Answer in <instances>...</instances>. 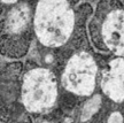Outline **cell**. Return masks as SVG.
Returning <instances> with one entry per match:
<instances>
[{"mask_svg":"<svg viewBox=\"0 0 124 123\" xmlns=\"http://www.w3.org/2000/svg\"><path fill=\"white\" fill-rule=\"evenodd\" d=\"M72 29V13L67 2H39L36 14V31L40 41L48 46L63 44Z\"/></svg>","mask_w":124,"mask_h":123,"instance_id":"cell-1","label":"cell"},{"mask_svg":"<svg viewBox=\"0 0 124 123\" xmlns=\"http://www.w3.org/2000/svg\"><path fill=\"white\" fill-rule=\"evenodd\" d=\"M56 90L52 74L45 70L31 71L23 84V101L30 110H43L55 100Z\"/></svg>","mask_w":124,"mask_h":123,"instance_id":"cell-2","label":"cell"},{"mask_svg":"<svg viewBox=\"0 0 124 123\" xmlns=\"http://www.w3.org/2000/svg\"><path fill=\"white\" fill-rule=\"evenodd\" d=\"M95 83V65L87 54H78L68 63L63 75V85L78 94H90Z\"/></svg>","mask_w":124,"mask_h":123,"instance_id":"cell-3","label":"cell"},{"mask_svg":"<svg viewBox=\"0 0 124 123\" xmlns=\"http://www.w3.org/2000/svg\"><path fill=\"white\" fill-rule=\"evenodd\" d=\"M102 33L107 46L116 54L124 55V10H116L108 15Z\"/></svg>","mask_w":124,"mask_h":123,"instance_id":"cell-4","label":"cell"},{"mask_svg":"<svg viewBox=\"0 0 124 123\" xmlns=\"http://www.w3.org/2000/svg\"><path fill=\"white\" fill-rule=\"evenodd\" d=\"M102 90L116 101L124 99V61L115 60L102 77Z\"/></svg>","mask_w":124,"mask_h":123,"instance_id":"cell-5","label":"cell"},{"mask_svg":"<svg viewBox=\"0 0 124 123\" xmlns=\"http://www.w3.org/2000/svg\"><path fill=\"white\" fill-rule=\"evenodd\" d=\"M27 14L23 13V10L21 9H15L14 12L9 14L8 17V26L10 28V30L13 31H18L22 30L25 26L27 23Z\"/></svg>","mask_w":124,"mask_h":123,"instance_id":"cell-6","label":"cell"},{"mask_svg":"<svg viewBox=\"0 0 124 123\" xmlns=\"http://www.w3.org/2000/svg\"><path fill=\"white\" fill-rule=\"evenodd\" d=\"M75 104V100L72 99V97H63V101H62V107H64V108H68V109H70L72 108V106Z\"/></svg>","mask_w":124,"mask_h":123,"instance_id":"cell-7","label":"cell"}]
</instances>
